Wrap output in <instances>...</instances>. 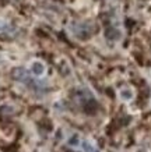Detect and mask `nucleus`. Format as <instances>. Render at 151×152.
Returning <instances> with one entry per match:
<instances>
[{
  "mask_svg": "<svg viewBox=\"0 0 151 152\" xmlns=\"http://www.w3.org/2000/svg\"><path fill=\"white\" fill-rule=\"evenodd\" d=\"M13 77L15 80H18V81H25V80H28L27 73H25L24 69H15L13 71Z\"/></svg>",
  "mask_w": 151,
  "mask_h": 152,
  "instance_id": "obj_2",
  "label": "nucleus"
},
{
  "mask_svg": "<svg viewBox=\"0 0 151 152\" xmlns=\"http://www.w3.org/2000/svg\"><path fill=\"white\" fill-rule=\"evenodd\" d=\"M31 71L34 75H37V77H41L42 74L45 73V64L41 63V61H34L31 64Z\"/></svg>",
  "mask_w": 151,
  "mask_h": 152,
  "instance_id": "obj_1",
  "label": "nucleus"
},
{
  "mask_svg": "<svg viewBox=\"0 0 151 152\" xmlns=\"http://www.w3.org/2000/svg\"><path fill=\"white\" fill-rule=\"evenodd\" d=\"M82 149H84V152H98L96 147L92 145L90 141H84V142H82Z\"/></svg>",
  "mask_w": 151,
  "mask_h": 152,
  "instance_id": "obj_4",
  "label": "nucleus"
},
{
  "mask_svg": "<svg viewBox=\"0 0 151 152\" xmlns=\"http://www.w3.org/2000/svg\"><path fill=\"white\" fill-rule=\"evenodd\" d=\"M120 98H122V99H124V101H130V99L133 98L132 89H127V88L122 89V91H120Z\"/></svg>",
  "mask_w": 151,
  "mask_h": 152,
  "instance_id": "obj_5",
  "label": "nucleus"
},
{
  "mask_svg": "<svg viewBox=\"0 0 151 152\" xmlns=\"http://www.w3.org/2000/svg\"><path fill=\"white\" fill-rule=\"evenodd\" d=\"M78 142H80V141H78L77 135H73V137L69 140V144H70V145H74V147H76V145H78Z\"/></svg>",
  "mask_w": 151,
  "mask_h": 152,
  "instance_id": "obj_6",
  "label": "nucleus"
},
{
  "mask_svg": "<svg viewBox=\"0 0 151 152\" xmlns=\"http://www.w3.org/2000/svg\"><path fill=\"white\" fill-rule=\"evenodd\" d=\"M106 38H109V39H119L120 32L118 29H115V28H109V29H106Z\"/></svg>",
  "mask_w": 151,
  "mask_h": 152,
  "instance_id": "obj_3",
  "label": "nucleus"
}]
</instances>
